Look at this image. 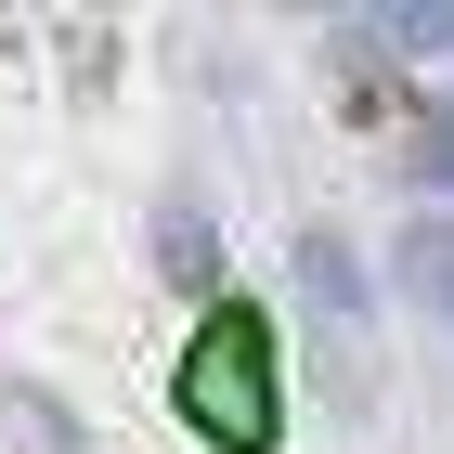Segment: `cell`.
<instances>
[{
    "label": "cell",
    "instance_id": "cell-3",
    "mask_svg": "<svg viewBox=\"0 0 454 454\" xmlns=\"http://www.w3.org/2000/svg\"><path fill=\"white\" fill-rule=\"evenodd\" d=\"M428 169H442V182H454V117H442V143H428Z\"/></svg>",
    "mask_w": 454,
    "mask_h": 454
},
{
    "label": "cell",
    "instance_id": "cell-4",
    "mask_svg": "<svg viewBox=\"0 0 454 454\" xmlns=\"http://www.w3.org/2000/svg\"><path fill=\"white\" fill-rule=\"evenodd\" d=\"M428 273H442V299H454V247H428Z\"/></svg>",
    "mask_w": 454,
    "mask_h": 454
},
{
    "label": "cell",
    "instance_id": "cell-1",
    "mask_svg": "<svg viewBox=\"0 0 454 454\" xmlns=\"http://www.w3.org/2000/svg\"><path fill=\"white\" fill-rule=\"evenodd\" d=\"M182 416L221 454H273V325L260 312H208V338L182 364Z\"/></svg>",
    "mask_w": 454,
    "mask_h": 454
},
{
    "label": "cell",
    "instance_id": "cell-2",
    "mask_svg": "<svg viewBox=\"0 0 454 454\" xmlns=\"http://www.w3.org/2000/svg\"><path fill=\"white\" fill-rule=\"evenodd\" d=\"M156 260H169L182 286H208V273H221V247H208V221H182V208L156 221Z\"/></svg>",
    "mask_w": 454,
    "mask_h": 454
}]
</instances>
